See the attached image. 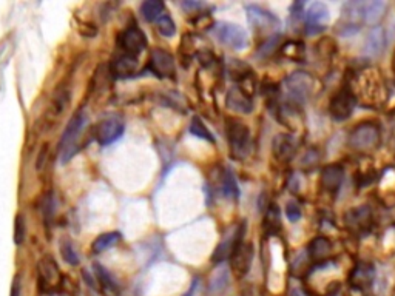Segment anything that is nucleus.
Instances as JSON below:
<instances>
[{
	"mask_svg": "<svg viewBox=\"0 0 395 296\" xmlns=\"http://www.w3.org/2000/svg\"><path fill=\"white\" fill-rule=\"evenodd\" d=\"M86 114L84 111H77L75 116L71 118V120L66 125V129L60 138L59 142V159L60 163L66 164L68 160L75 156V153L77 150V142L80 138V133L85 129L86 125Z\"/></svg>",
	"mask_w": 395,
	"mask_h": 296,
	"instance_id": "obj_1",
	"label": "nucleus"
},
{
	"mask_svg": "<svg viewBox=\"0 0 395 296\" xmlns=\"http://www.w3.org/2000/svg\"><path fill=\"white\" fill-rule=\"evenodd\" d=\"M283 86H284L286 99L289 100L291 105L301 107L311 98L313 86H315V80H313L311 74L298 71L291 74V76H287Z\"/></svg>",
	"mask_w": 395,
	"mask_h": 296,
	"instance_id": "obj_2",
	"label": "nucleus"
},
{
	"mask_svg": "<svg viewBox=\"0 0 395 296\" xmlns=\"http://www.w3.org/2000/svg\"><path fill=\"white\" fill-rule=\"evenodd\" d=\"M37 278L40 290L46 293H55L62 286V273H60L56 261L51 257L40 259L37 266Z\"/></svg>",
	"mask_w": 395,
	"mask_h": 296,
	"instance_id": "obj_3",
	"label": "nucleus"
},
{
	"mask_svg": "<svg viewBox=\"0 0 395 296\" xmlns=\"http://www.w3.org/2000/svg\"><path fill=\"white\" fill-rule=\"evenodd\" d=\"M227 140L230 142L232 154L235 158H244L250 147V131L247 127L235 119L227 120Z\"/></svg>",
	"mask_w": 395,
	"mask_h": 296,
	"instance_id": "obj_4",
	"label": "nucleus"
},
{
	"mask_svg": "<svg viewBox=\"0 0 395 296\" xmlns=\"http://www.w3.org/2000/svg\"><path fill=\"white\" fill-rule=\"evenodd\" d=\"M213 31L218 37L221 44H224L226 46H229L232 50H244L249 40H247V33L241 28L238 25L233 24H226V22H218L213 26Z\"/></svg>",
	"mask_w": 395,
	"mask_h": 296,
	"instance_id": "obj_5",
	"label": "nucleus"
},
{
	"mask_svg": "<svg viewBox=\"0 0 395 296\" xmlns=\"http://www.w3.org/2000/svg\"><path fill=\"white\" fill-rule=\"evenodd\" d=\"M351 8L352 17H360L367 25H376L378 20L385 16L386 2L381 0H372V2H352L346 5Z\"/></svg>",
	"mask_w": 395,
	"mask_h": 296,
	"instance_id": "obj_6",
	"label": "nucleus"
},
{
	"mask_svg": "<svg viewBox=\"0 0 395 296\" xmlns=\"http://www.w3.org/2000/svg\"><path fill=\"white\" fill-rule=\"evenodd\" d=\"M378 142H380L378 127L369 122L360 124L358 127H356L349 138L351 147L357 148V150H371V148H376Z\"/></svg>",
	"mask_w": 395,
	"mask_h": 296,
	"instance_id": "obj_7",
	"label": "nucleus"
},
{
	"mask_svg": "<svg viewBox=\"0 0 395 296\" xmlns=\"http://www.w3.org/2000/svg\"><path fill=\"white\" fill-rule=\"evenodd\" d=\"M356 104H357L356 94L352 93L351 89L345 86V89H341L331 100L329 105L331 116L336 120H346L347 118H351L353 109H356Z\"/></svg>",
	"mask_w": 395,
	"mask_h": 296,
	"instance_id": "obj_8",
	"label": "nucleus"
},
{
	"mask_svg": "<svg viewBox=\"0 0 395 296\" xmlns=\"http://www.w3.org/2000/svg\"><path fill=\"white\" fill-rule=\"evenodd\" d=\"M329 19H331L329 8H327L324 3H321V2L311 3L304 15L307 33H309V35H317V33H321L326 28V25L329 24Z\"/></svg>",
	"mask_w": 395,
	"mask_h": 296,
	"instance_id": "obj_9",
	"label": "nucleus"
},
{
	"mask_svg": "<svg viewBox=\"0 0 395 296\" xmlns=\"http://www.w3.org/2000/svg\"><path fill=\"white\" fill-rule=\"evenodd\" d=\"M120 46L127 56L136 57L147 48V37L138 26H130L120 37Z\"/></svg>",
	"mask_w": 395,
	"mask_h": 296,
	"instance_id": "obj_10",
	"label": "nucleus"
},
{
	"mask_svg": "<svg viewBox=\"0 0 395 296\" xmlns=\"http://www.w3.org/2000/svg\"><path fill=\"white\" fill-rule=\"evenodd\" d=\"M247 19L252 28L255 30H278L279 20L270 11L261 8L258 5H249L246 8Z\"/></svg>",
	"mask_w": 395,
	"mask_h": 296,
	"instance_id": "obj_11",
	"label": "nucleus"
},
{
	"mask_svg": "<svg viewBox=\"0 0 395 296\" xmlns=\"http://www.w3.org/2000/svg\"><path fill=\"white\" fill-rule=\"evenodd\" d=\"M253 259V247L246 242H239L235 247V250L230 255V264L232 270L235 272L238 277H244L247 272L250 270Z\"/></svg>",
	"mask_w": 395,
	"mask_h": 296,
	"instance_id": "obj_12",
	"label": "nucleus"
},
{
	"mask_svg": "<svg viewBox=\"0 0 395 296\" xmlns=\"http://www.w3.org/2000/svg\"><path fill=\"white\" fill-rule=\"evenodd\" d=\"M124 124L118 119H109L104 120L102 124L98 127L96 131V139L100 145H111L113 142H116L118 139L122 138L124 134Z\"/></svg>",
	"mask_w": 395,
	"mask_h": 296,
	"instance_id": "obj_13",
	"label": "nucleus"
},
{
	"mask_svg": "<svg viewBox=\"0 0 395 296\" xmlns=\"http://www.w3.org/2000/svg\"><path fill=\"white\" fill-rule=\"evenodd\" d=\"M151 71L159 77H170L175 74V59L164 50H155L150 60Z\"/></svg>",
	"mask_w": 395,
	"mask_h": 296,
	"instance_id": "obj_14",
	"label": "nucleus"
},
{
	"mask_svg": "<svg viewBox=\"0 0 395 296\" xmlns=\"http://www.w3.org/2000/svg\"><path fill=\"white\" fill-rule=\"evenodd\" d=\"M374 279H376V268L369 262H358L351 272V286L358 290H365L372 286Z\"/></svg>",
	"mask_w": 395,
	"mask_h": 296,
	"instance_id": "obj_15",
	"label": "nucleus"
},
{
	"mask_svg": "<svg viewBox=\"0 0 395 296\" xmlns=\"http://www.w3.org/2000/svg\"><path fill=\"white\" fill-rule=\"evenodd\" d=\"M244 230L246 225L241 224L235 232L230 233L229 237H226L223 241H221V244L217 247L215 253H213V262H221L230 257L233 250H235V247L239 244V242H243Z\"/></svg>",
	"mask_w": 395,
	"mask_h": 296,
	"instance_id": "obj_16",
	"label": "nucleus"
},
{
	"mask_svg": "<svg viewBox=\"0 0 395 296\" xmlns=\"http://www.w3.org/2000/svg\"><path fill=\"white\" fill-rule=\"evenodd\" d=\"M346 225L353 232H367L372 224V213L369 207H358L347 212L346 214Z\"/></svg>",
	"mask_w": 395,
	"mask_h": 296,
	"instance_id": "obj_17",
	"label": "nucleus"
},
{
	"mask_svg": "<svg viewBox=\"0 0 395 296\" xmlns=\"http://www.w3.org/2000/svg\"><path fill=\"white\" fill-rule=\"evenodd\" d=\"M226 104L232 111L244 113V114H249L253 109V102L250 96L241 89V86H232L229 93H227Z\"/></svg>",
	"mask_w": 395,
	"mask_h": 296,
	"instance_id": "obj_18",
	"label": "nucleus"
},
{
	"mask_svg": "<svg viewBox=\"0 0 395 296\" xmlns=\"http://www.w3.org/2000/svg\"><path fill=\"white\" fill-rule=\"evenodd\" d=\"M343 178H345L343 167L338 164H332L327 165L323 170V174H321V184H323L327 192L336 193L340 190Z\"/></svg>",
	"mask_w": 395,
	"mask_h": 296,
	"instance_id": "obj_19",
	"label": "nucleus"
},
{
	"mask_svg": "<svg viewBox=\"0 0 395 296\" xmlns=\"http://www.w3.org/2000/svg\"><path fill=\"white\" fill-rule=\"evenodd\" d=\"M385 46H386L385 31H383V28L377 26V28H374L369 35H367L363 48H365V53L367 56L376 57V56H380L381 53H383Z\"/></svg>",
	"mask_w": 395,
	"mask_h": 296,
	"instance_id": "obj_20",
	"label": "nucleus"
},
{
	"mask_svg": "<svg viewBox=\"0 0 395 296\" xmlns=\"http://www.w3.org/2000/svg\"><path fill=\"white\" fill-rule=\"evenodd\" d=\"M273 151H275V156L279 159L287 160L293 156L295 153V142L291 136H286V134H279L273 140Z\"/></svg>",
	"mask_w": 395,
	"mask_h": 296,
	"instance_id": "obj_21",
	"label": "nucleus"
},
{
	"mask_svg": "<svg viewBox=\"0 0 395 296\" xmlns=\"http://www.w3.org/2000/svg\"><path fill=\"white\" fill-rule=\"evenodd\" d=\"M138 68V59L131 56H120L113 62V73L116 74L118 77H127L136 71Z\"/></svg>",
	"mask_w": 395,
	"mask_h": 296,
	"instance_id": "obj_22",
	"label": "nucleus"
},
{
	"mask_svg": "<svg viewBox=\"0 0 395 296\" xmlns=\"http://www.w3.org/2000/svg\"><path fill=\"white\" fill-rule=\"evenodd\" d=\"M332 250V244L331 241L327 238L323 237H318L311 242V247H309V253L311 257L315 259V261H321V259H326L329 257V253Z\"/></svg>",
	"mask_w": 395,
	"mask_h": 296,
	"instance_id": "obj_23",
	"label": "nucleus"
},
{
	"mask_svg": "<svg viewBox=\"0 0 395 296\" xmlns=\"http://www.w3.org/2000/svg\"><path fill=\"white\" fill-rule=\"evenodd\" d=\"M164 11L165 6L163 2H159V0H147V2H144L143 6H140V12H143L144 19L149 20V22H155V20L163 17Z\"/></svg>",
	"mask_w": 395,
	"mask_h": 296,
	"instance_id": "obj_24",
	"label": "nucleus"
},
{
	"mask_svg": "<svg viewBox=\"0 0 395 296\" xmlns=\"http://www.w3.org/2000/svg\"><path fill=\"white\" fill-rule=\"evenodd\" d=\"M120 241V234L118 232H110V233H104L93 242V252L95 253H102L109 248L115 247L118 242Z\"/></svg>",
	"mask_w": 395,
	"mask_h": 296,
	"instance_id": "obj_25",
	"label": "nucleus"
},
{
	"mask_svg": "<svg viewBox=\"0 0 395 296\" xmlns=\"http://www.w3.org/2000/svg\"><path fill=\"white\" fill-rule=\"evenodd\" d=\"M264 228L267 233L275 234L281 228V221H279V208L275 205H270L269 210L266 212L264 218Z\"/></svg>",
	"mask_w": 395,
	"mask_h": 296,
	"instance_id": "obj_26",
	"label": "nucleus"
},
{
	"mask_svg": "<svg viewBox=\"0 0 395 296\" xmlns=\"http://www.w3.org/2000/svg\"><path fill=\"white\" fill-rule=\"evenodd\" d=\"M221 190H223V194L226 198L230 199H237L239 190L237 185V181L233 178V174L230 172H224V176L221 179Z\"/></svg>",
	"mask_w": 395,
	"mask_h": 296,
	"instance_id": "obj_27",
	"label": "nucleus"
},
{
	"mask_svg": "<svg viewBox=\"0 0 395 296\" xmlns=\"http://www.w3.org/2000/svg\"><path fill=\"white\" fill-rule=\"evenodd\" d=\"M279 39L281 36L279 35H272L269 39L266 40V42L259 46V50L257 53V56L259 59H266V57H269L273 51H275L278 48V44H279Z\"/></svg>",
	"mask_w": 395,
	"mask_h": 296,
	"instance_id": "obj_28",
	"label": "nucleus"
},
{
	"mask_svg": "<svg viewBox=\"0 0 395 296\" xmlns=\"http://www.w3.org/2000/svg\"><path fill=\"white\" fill-rule=\"evenodd\" d=\"M190 133L193 134V136H196L199 139H205V140H209V142H213V136H212V133L205 129L204 124L201 122L199 118H193L192 119V124H190Z\"/></svg>",
	"mask_w": 395,
	"mask_h": 296,
	"instance_id": "obj_29",
	"label": "nucleus"
},
{
	"mask_svg": "<svg viewBox=\"0 0 395 296\" xmlns=\"http://www.w3.org/2000/svg\"><path fill=\"white\" fill-rule=\"evenodd\" d=\"M227 284H229L227 272L224 270V268H221V270L217 272V275H215V277H213V279L210 282V293L215 295V293L223 292L224 288L227 287Z\"/></svg>",
	"mask_w": 395,
	"mask_h": 296,
	"instance_id": "obj_30",
	"label": "nucleus"
},
{
	"mask_svg": "<svg viewBox=\"0 0 395 296\" xmlns=\"http://www.w3.org/2000/svg\"><path fill=\"white\" fill-rule=\"evenodd\" d=\"M60 253H62V258L65 262H68L70 266H77L79 264V257L75 250V247L70 241L60 242Z\"/></svg>",
	"mask_w": 395,
	"mask_h": 296,
	"instance_id": "obj_31",
	"label": "nucleus"
},
{
	"mask_svg": "<svg viewBox=\"0 0 395 296\" xmlns=\"http://www.w3.org/2000/svg\"><path fill=\"white\" fill-rule=\"evenodd\" d=\"M156 22H158V30H159L160 35L165 36V37H172L173 35H175L176 26H175V22H173L170 16L164 15L163 17L158 19Z\"/></svg>",
	"mask_w": 395,
	"mask_h": 296,
	"instance_id": "obj_32",
	"label": "nucleus"
},
{
	"mask_svg": "<svg viewBox=\"0 0 395 296\" xmlns=\"http://www.w3.org/2000/svg\"><path fill=\"white\" fill-rule=\"evenodd\" d=\"M96 275H98V279H99V282L100 284H102V287H105V288H109V290H111V292H116L118 290V284H116V281L111 278V275L105 270L104 267H98V272H96Z\"/></svg>",
	"mask_w": 395,
	"mask_h": 296,
	"instance_id": "obj_33",
	"label": "nucleus"
},
{
	"mask_svg": "<svg viewBox=\"0 0 395 296\" xmlns=\"http://www.w3.org/2000/svg\"><path fill=\"white\" fill-rule=\"evenodd\" d=\"M25 233H26V230H25V219H24L22 214H17L16 224H15V241H16L17 246H20L25 241V237H26Z\"/></svg>",
	"mask_w": 395,
	"mask_h": 296,
	"instance_id": "obj_34",
	"label": "nucleus"
},
{
	"mask_svg": "<svg viewBox=\"0 0 395 296\" xmlns=\"http://www.w3.org/2000/svg\"><path fill=\"white\" fill-rule=\"evenodd\" d=\"M287 218H289L292 222L300 221L301 210H300V207L295 203L287 204Z\"/></svg>",
	"mask_w": 395,
	"mask_h": 296,
	"instance_id": "obj_35",
	"label": "nucleus"
},
{
	"mask_svg": "<svg viewBox=\"0 0 395 296\" xmlns=\"http://www.w3.org/2000/svg\"><path fill=\"white\" fill-rule=\"evenodd\" d=\"M181 6H183L187 12H195L198 10H203L205 5L201 3V2H183L181 3Z\"/></svg>",
	"mask_w": 395,
	"mask_h": 296,
	"instance_id": "obj_36",
	"label": "nucleus"
},
{
	"mask_svg": "<svg viewBox=\"0 0 395 296\" xmlns=\"http://www.w3.org/2000/svg\"><path fill=\"white\" fill-rule=\"evenodd\" d=\"M22 295V284H20V278L16 277L11 286V296H20Z\"/></svg>",
	"mask_w": 395,
	"mask_h": 296,
	"instance_id": "obj_37",
	"label": "nucleus"
},
{
	"mask_svg": "<svg viewBox=\"0 0 395 296\" xmlns=\"http://www.w3.org/2000/svg\"><path fill=\"white\" fill-rule=\"evenodd\" d=\"M394 70H395V56H394Z\"/></svg>",
	"mask_w": 395,
	"mask_h": 296,
	"instance_id": "obj_38",
	"label": "nucleus"
}]
</instances>
